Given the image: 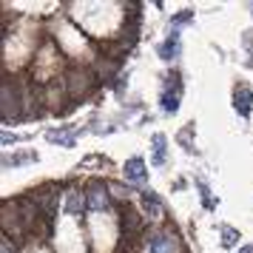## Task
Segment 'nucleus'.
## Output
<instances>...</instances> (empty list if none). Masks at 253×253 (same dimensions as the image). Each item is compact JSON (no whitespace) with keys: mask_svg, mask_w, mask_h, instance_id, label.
Instances as JSON below:
<instances>
[{"mask_svg":"<svg viewBox=\"0 0 253 253\" xmlns=\"http://www.w3.org/2000/svg\"><path fill=\"white\" fill-rule=\"evenodd\" d=\"M179 97H182V80H179V74H168V80H165V85H162V97H160L162 111L176 114Z\"/></svg>","mask_w":253,"mask_h":253,"instance_id":"obj_1","label":"nucleus"},{"mask_svg":"<svg viewBox=\"0 0 253 253\" xmlns=\"http://www.w3.org/2000/svg\"><path fill=\"white\" fill-rule=\"evenodd\" d=\"M148 251L151 253H176V236H173L171 230L154 233L148 239Z\"/></svg>","mask_w":253,"mask_h":253,"instance_id":"obj_2","label":"nucleus"},{"mask_svg":"<svg viewBox=\"0 0 253 253\" xmlns=\"http://www.w3.org/2000/svg\"><path fill=\"white\" fill-rule=\"evenodd\" d=\"M233 108L239 111V117H251V108H253V91L248 88V85H239L236 88V94H233Z\"/></svg>","mask_w":253,"mask_h":253,"instance_id":"obj_3","label":"nucleus"},{"mask_svg":"<svg viewBox=\"0 0 253 253\" xmlns=\"http://www.w3.org/2000/svg\"><path fill=\"white\" fill-rule=\"evenodd\" d=\"M123 171H126V179H131V182H137V185H142V182H145V176H148V171H145V162L139 160V157L128 160Z\"/></svg>","mask_w":253,"mask_h":253,"instance_id":"obj_4","label":"nucleus"},{"mask_svg":"<svg viewBox=\"0 0 253 253\" xmlns=\"http://www.w3.org/2000/svg\"><path fill=\"white\" fill-rule=\"evenodd\" d=\"M88 208L91 211H105L108 208V194H105V188L100 182H94L88 188Z\"/></svg>","mask_w":253,"mask_h":253,"instance_id":"obj_5","label":"nucleus"},{"mask_svg":"<svg viewBox=\"0 0 253 253\" xmlns=\"http://www.w3.org/2000/svg\"><path fill=\"white\" fill-rule=\"evenodd\" d=\"M176 54H179V29H171L168 40L160 46V57L162 60H173Z\"/></svg>","mask_w":253,"mask_h":253,"instance_id":"obj_6","label":"nucleus"},{"mask_svg":"<svg viewBox=\"0 0 253 253\" xmlns=\"http://www.w3.org/2000/svg\"><path fill=\"white\" fill-rule=\"evenodd\" d=\"M74 137H77V131L74 128H60V131H48L46 139L48 142H57V145H63V148H71L74 145Z\"/></svg>","mask_w":253,"mask_h":253,"instance_id":"obj_7","label":"nucleus"},{"mask_svg":"<svg viewBox=\"0 0 253 253\" xmlns=\"http://www.w3.org/2000/svg\"><path fill=\"white\" fill-rule=\"evenodd\" d=\"M142 208H145V216L148 219H160L162 216V202L157 194H151V191H145L142 194Z\"/></svg>","mask_w":253,"mask_h":253,"instance_id":"obj_8","label":"nucleus"},{"mask_svg":"<svg viewBox=\"0 0 253 253\" xmlns=\"http://www.w3.org/2000/svg\"><path fill=\"white\" fill-rule=\"evenodd\" d=\"M63 211L71 213V216H77V213L85 211V199H83L80 191H69V194H66V205H63Z\"/></svg>","mask_w":253,"mask_h":253,"instance_id":"obj_9","label":"nucleus"},{"mask_svg":"<svg viewBox=\"0 0 253 253\" xmlns=\"http://www.w3.org/2000/svg\"><path fill=\"white\" fill-rule=\"evenodd\" d=\"M17 114V100H14V91L9 88V83H3V117L9 120V117Z\"/></svg>","mask_w":253,"mask_h":253,"instance_id":"obj_10","label":"nucleus"},{"mask_svg":"<svg viewBox=\"0 0 253 253\" xmlns=\"http://www.w3.org/2000/svg\"><path fill=\"white\" fill-rule=\"evenodd\" d=\"M151 145H154V157H151V162H154V165H165V134H154Z\"/></svg>","mask_w":253,"mask_h":253,"instance_id":"obj_11","label":"nucleus"},{"mask_svg":"<svg viewBox=\"0 0 253 253\" xmlns=\"http://www.w3.org/2000/svg\"><path fill=\"white\" fill-rule=\"evenodd\" d=\"M123 225H126V233H137L142 222H139V216L134 213V211H126V219H123Z\"/></svg>","mask_w":253,"mask_h":253,"instance_id":"obj_12","label":"nucleus"},{"mask_svg":"<svg viewBox=\"0 0 253 253\" xmlns=\"http://www.w3.org/2000/svg\"><path fill=\"white\" fill-rule=\"evenodd\" d=\"M236 242H239V233H236L233 228H228V225H225V228H222V245H225V248H233Z\"/></svg>","mask_w":253,"mask_h":253,"instance_id":"obj_13","label":"nucleus"},{"mask_svg":"<svg viewBox=\"0 0 253 253\" xmlns=\"http://www.w3.org/2000/svg\"><path fill=\"white\" fill-rule=\"evenodd\" d=\"M37 154H17V157H12V160H6V165H12V168H17V165H23V162H35Z\"/></svg>","mask_w":253,"mask_h":253,"instance_id":"obj_14","label":"nucleus"},{"mask_svg":"<svg viewBox=\"0 0 253 253\" xmlns=\"http://www.w3.org/2000/svg\"><path fill=\"white\" fill-rule=\"evenodd\" d=\"M0 245H3V253H14V251H9V239H3Z\"/></svg>","mask_w":253,"mask_h":253,"instance_id":"obj_15","label":"nucleus"},{"mask_svg":"<svg viewBox=\"0 0 253 253\" xmlns=\"http://www.w3.org/2000/svg\"><path fill=\"white\" fill-rule=\"evenodd\" d=\"M236 253H253V248H251V245H245V248H242V251H236Z\"/></svg>","mask_w":253,"mask_h":253,"instance_id":"obj_16","label":"nucleus"},{"mask_svg":"<svg viewBox=\"0 0 253 253\" xmlns=\"http://www.w3.org/2000/svg\"><path fill=\"white\" fill-rule=\"evenodd\" d=\"M251 14H253V3H251Z\"/></svg>","mask_w":253,"mask_h":253,"instance_id":"obj_17","label":"nucleus"}]
</instances>
